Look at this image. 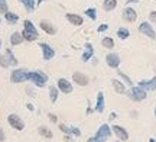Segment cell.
<instances>
[{"label": "cell", "instance_id": "1", "mask_svg": "<svg viewBox=\"0 0 156 142\" xmlns=\"http://www.w3.org/2000/svg\"><path fill=\"white\" fill-rule=\"evenodd\" d=\"M23 32H22V36H23V39H26L29 41V42H32V41H36L38 39V31H36V28L34 26V23L30 22V20H25L23 22Z\"/></svg>", "mask_w": 156, "mask_h": 142}, {"label": "cell", "instance_id": "2", "mask_svg": "<svg viewBox=\"0 0 156 142\" xmlns=\"http://www.w3.org/2000/svg\"><path fill=\"white\" fill-rule=\"evenodd\" d=\"M28 80L38 87H44L48 81V77H46V74L41 73V71H30V73L28 71Z\"/></svg>", "mask_w": 156, "mask_h": 142}, {"label": "cell", "instance_id": "3", "mask_svg": "<svg viewBox=\"0 0 156 142\" xmlns=\"http://www.w3.org/2000/svg\"><path fill=\"white\" fill-rule=\"evenodd\" d=\"M10 81L12 83H23V81H28V71L25 68L13 70V73H12V75H10Z\"/></svg>", "mask_w": 156, "mask_h": 142}, {"label": "cell", "instance_id": "4", "mask_svg": "<svg viewBox=\"0 0 156 142\" xmlns=\"http://www.w3.org/2000/svg\"><path fill=\"white\" fill-rule=\"evenodd\" d=\"M129 96H130V99L134 100V102H142V100H145L146 99L147 93H146V90H143L140 86H137V87H133V89L130 90Z\"/></svg>", "mask_w": 156, "mask_h": 142}, {"label": "cell", "instance_id": "5", "mask_svg": "<svg viewBox=\"0 0 156 142\" xmlns=\"http://www.w3.org/2000/svg\"><path fill=\"white\" fill-rule=\"evenodd\" d=\"M110 137H112V129H110V126L107 125V123L101 125L100 129H98V131H97V133H95V138H97L100 142L107 141Z\"/></svg>", "mask_w": 156, "mask_h": 142}, {"label": "cell", "instance_id": "6", "mask_svg": "<svg viewBox=\"0 0 156 142\" xmlns=\"http://www.w3.org/2000/svg\"><path fill=\"white\" fill-rule=\"evenodd\" d=\"M7 122H9V125H10L12 128H15L16 131H23V129H25V123H23V120L15 113H12V115L7 116Z\"/></svg>", "mask_w": 156, "mask_h": 142}, {"label": "cell", "instance_id": "7", "mask_svg": "<svg viewBox=\"0 0 156 142\" xmlns=\"http://www.w3.org/2000/svg\"><path fill=\"white\" fill-rule=\"evenodd\" d=\"M139 32L146 35V36H149V38H152V39H156V34H155V31H153V28L151 26V23H147V22L140 23Z\"/></svg>", "mask_w": 156, "mask_h": 142}, {"label": "cell", "instance_id": "8", "mask_svg": "<svg viewBox=\"0 0 156 142\" xmlns=\"http://www.w3.org/2000/svg\"><path fill=\"white\" fill-rule=\"evenodd\" d=\"M39 26H41V29H42L44 32H46L48 35H55L56 34L55 26H54L49 20H46V19H42V20L39 22Z\"/></svg>", "mask_w": 156, "mask_h": 142}, {"label": "cell", "instance_id": "9", "mask_svg": "<svg viewBox=\"0 0 156 142\" xmlns=\"http://www.w3.org/2000/svg\"><path fill=\"white\" fill-rule=\"evenodd\" d=\"M58 89H59L62 93H65V94L73 93V84H71L67 78H59L58 80Z\"/></svg>", "mask_w": 156, "mask_h": 142}, {"label": "cell", "instance_id": "10", "mask_svg": "<svg viewBox=\"0 0 156 142\" xmlns=\"http://www.w3.org/2000/svg\"><path fill=\"white\" fill-rule=\"evenodd\" d=\"M106 63H107L108 67H112V68H117V67L120 65V57H119L117 54H107Z\"/></svg>", "mask_w": 156, "mask_h": 142}, {"label": "cell", "instance_id": "11", "mask_svg": "<svg viewBox=\"0 0 156 142\" xmlns=\"http://www.w3.org/2000/svg\"><path fill=\"white\" fill-rule=\"evenodd\" d=\"M123 19L127 20V22H134V20L137 19V13H136V10L132 9V7H126V9L123 10Z\"/></svg>", "mask_w": 156, "mask_h": 142}, {"label": "cell", "instance_id": "12", "mask_svg": "<svg viewBox=\"0 0 156 142\" xmlns=\"http://www.w3.org/2000/svg\"><path fill=\"white\" fill-rule=\"evenodd\" d=\"M73 80L77 83L78 86H87L90 83V78L83 73H74L73 74Z\"/></svg>", "mask_w": 156, "mask_h": 142}, {"label": "cell", "instance_id": "13", "mask_svg": "<svg viewBox=\"0 0 156 142\" xmlns=\"http://www.w3.org/2000/svg\"><path fill=\"white\" fill-rule=\"evenodd\" d=\"M112 128L119 139H122V141H127L129 139V133L124 128H122V126H119V125H114V126H112Z\"/></svg>", "mask_w": 156, "mask_h": 142}, {"label": "cell", "instance_id": "14", "mask_svg": "<svg viewBox=\"0 0 156 142\" xmlns=\"http://www.w3.org/2000/svg\"><path fill=\"white\" fill-rule=\"evenodd\" d=\"M39 46L42 48V52H44V60L49 61V60H52V58H54V55H55V51H54V48H51L48 44H41Z\"/></svg>", "mask_w": 156, "mask_h": 142}, {"label": "cell", "instance_id": "15", "mask_svg": "<svg viewBox=\"0 0 156 142\" xmlns=\"http://www.w3.org/2000/svg\"><path fill=\"white\" fill-rule=\"evenodd\" d=\"M67 20L69 23H73V25H75V26H81L84 23V19L80 15H75V13H68L67 15Z\"/></svg>", "mask_w": 156, "mask_h": 142}, {"label": "cell", "instance_id": "16", "mask_svg": "<svg viewBox=\"0 0 156 142\" xmlns=\"http://www.w3.org/2000/svg\"><path fill=\"white\" fill-rule=\"evenodd\" d=\"M139 86L143 89V90H146V91L156 90V77H153L151 81H139Z\"/></svg>", "mask_w": 156, "mask_h": 142}, {"label": "cell", "instance_id": "17", "mask_svg": "<svg viewBox=\"0 0 156 142\" xmlns=\"http://www.w3.org/2000/svg\"><path fill=\"white\" fill-rule=\"evenodd\" d=\"M95 112L98 113H103L104 112V94L103 93H98L97 94V104H95Z\"/></svg>", "mask_w": 156, "mask_h": 142}, {"label": "cell", "instance_id": "18", "mask_svg": "<svg viewBox=\"0 0 156 142\" xmlns=\"http://www.w3.org/2000/svg\"><path fill=\"white\" fill-rule=\"evenodd\" d=\"M112 84H113V87H114V90H116L117 94H123V93H126V87H124V84H123L122 81L113 78L112 80Z\"/></svg>", "mask_w": 156, "mask_h": 142}, {"label": "cell", "instance_id": "19", "mask_svg": "<svg viewBox=\"0 0 156 142\" xmlns=\"http://www.w3.org/2000/svg\"><path fill=\"white\" fill-rule=\"evenodd\" d=\"M93 54H94V48H93V45H91V44H87V45H85V52H84V55H83L84 63L90 61L91 57H93Z\"/></svg>", "mask_w": 156, "mask_h": 142}, {"label": "cell", "instance_id": "20", "mask_svg": "<svg viewBox=\"0 0 156 142\" xmlns=\"http://www.w3.org/2000/svg\"><path fill=\"white\" fill-rule=\"evenodd\" d=\"M23 41V36L22 34H19V32H13L10 35V44L12 45H19V44H22Z\"/></svg>", "mask_w": 156, "mask_h": 142}, {"label": "cell", "instance_id": "21", "mask_svg": "<svg viewBox=\"0 0 156 142\" xmlns=\"http://www.w3.org/2000/svg\"><path fill=\"white\" fill-rule=\"evenodd\" d=\"M19 2H20V3L25 6V9H26L29 13H32V12L35 10V6H36L35 0H19Z\"/></svg>", "mask_w": 156, "mask_h": 142}, {"label": "cell", "instance_id": "22", "mask_svg": "<svg viewBox=\"0 0 156 142\" xmlns=\"http://www.w3.org/2000/svg\"><path fill=\"white\" fill-rule=\"evenodd\" d=\"M5 19L7 20V23H12V25H15V23L19 20V16H17L16 13H12V12H6V13H5Z\"/></svg>", "mask_w": 156, "mask_h": 142}, {"label": "cell", "instance_id": "23", "mask_svg": "<svg viewBox=\"0 0 156 142\" xmlns=\"http://www.w3.org/2000/svg\"><path fill=\"white\" fill-rule=\"evenodd\" d=\"M6 58H7V63H9V65H17V60L15 58V55H13V52L10 51V49H6Z\"/></svg>", "mask_w": 156, "mask_h": 142}, {"label": "cell", "instance_id": "24", "mask_svg": "<svg viewBox=\"0 0 156 142\" xmlns=\"http://www.w3.org/2000/svg\"><path fill=\"white\" fill-rule=\"evenodd\" d=\"M104 9H106L107 12H112L116 9L117 6V0H104Z\"/></svg>", "mask_w": 156, "mask_h": 142}, {"label": "cell", "instance_id": "25", "mask_svg": "<svg viewBox=\"0 0 156 142\" xmlns=\"http://www.w3.org/2000/svg\"><path fill=\"white\" fill-rule=\"evenodd\" d=\"M101 45L104 46V48H107V49H112L113 46H114V41L110 36H106V38H103V41H101Z\"/></svg>", "mask_w": 156, "mask_h": 142}, {"label": "cell", "instance_id": "26", "mask_svg": "<svg viewBox=\"0 0 156 142\" xmlns=\"http://www.w3.org/2000/svg\"><path fill=\"white\" fill-rule=\"evenodd\" d=\"M38 132L41 133V135H42V137L46 138V139H51V138H52V132H51L49 129L46 128V126H39V128H38Z\"/></svg>", "mask_w": 156, "mask_h": 142}, {"label": "cell", "instance_id": "27", "mask_svg": "<svg viewBox=\"0 0 156 142\" xmlns=\"http://www.w3.org/2000/svg\"><path fill=\"white\" fill-rule=\"evenodd\" d=\"M129 35H130V31L127 28H120L117 31V36L120 38V39H127Z\"/></svg>", "mask_w": 156, "mask_h": 142}, {"label": "cell", "instance_id": "28", "mask_svg": "<svg viewBox=\"0 0 156 142\" xmlns=\"http://www.w3.org/2000/svg\"><path fill=\"white\" fill-rule=\"evenodd\" d=\"M49 99L52 103L56 102V99H58V89L54 87V86H51L49 87Z\"/></svg>", "mask_w": 156, "mask_h": 142}, {"label": "cell", "instance_id": "29", "mask_svg": "<svg viewBox=\"0 0 156 142\" xmlns=\"http://www.w3.org/2000/svg\"><path fill=\"white\" fill-rule=\"evenodd\" d=\"M85 15L90 17V19H93V20H95V17H97V13H95V9H93V7H90V9H87L85 10Z\"/></svg>", "mask_w": 156, "mask_h": 142}, {"label": "cell", "instance_id": "30", "mask_svg": "<svg viewBox=\"0 0 156 142\" xmlns=\"http://www.w3.org/2000/svg\"><path fill=\"white\" fill-rule=\"evenodd\" d=\"M0 67H3V68H7V67H9V63H7L6 55H0Z\"/></svg>", "mask_w": 156, "mask_h": 142}, {"label": "cell", "instance_id": "31", "mask_svg": "<svg viewBox=\"0 0 156 142\" xmlns=\"http://www.w3.org/2000/svg\"><path fill=\"white\" fill-rule=\"evenodd\" d=\"M0 12H2V13L9 12L7 10V2H6V0H0Z\"/></svg>", "mask_w": 156, "mask_h": 142}, {"label": "cell", "instance_id": "32", "mask_svg": "<svg viewBox=\"0 0 156 142\" xmlns=\"http://www.w3.org/2000/svg\"><path fill=\"white\" fill-rule=\"evenodd\" d=\"M119 75H120V77H122V78L124 80V81H126V83H127L129 86H132V84H133V81H132V80L129 78V77L126 75V74H123V71H119Z\"/></svg>", "mask_w": 156, "mask_h": 142}, {"label": "cell", "instance_id": "33", "mask_svg": "<svg viewBox=\"0 0 156 142\" xmlns=\"http://www.w3.org/2000/svg\"><path fill=\"white\" fill-rule=\"evenodd\" d=\"M69 131H71V135H75V137H80L81 135V131L78 129V128H69Z\"/></svg>", "mask_w": 156, "mask_h": 142}, {"label": "cell", "instance_id": "34", "mask_svg": "<svg viewBox=\"0 0 156 142\" xmlns=\"http://www.w3.org/2000/svg\"><path fill=\"white\" fill-rule=\"evenodd\" d=\"M59 129H61L62 132H65L67 135H71V131H69V128H68V126H65V125H59Z\"/></svg>", "mask_w": 156, "mask_h": 142}, {"label": "cell", "instance_id": "35", "mask_svg": "<svg viewBox=\"0 0 156 142\" xmlns=\"http://www.w3.org/2000/svg\"><path fill=\"white\" fill-rule=\"evenodd\" d=\"M149 19H151V22L156 23V12H151V15H149Z\"/></svg>", "mask_w": 156, "mask_h": 142}, {"label": "cell", "instance_id": "36", "mask_svg": "<svg viewBox=\"0 0 156 142\" xmlns=\"http://www.w3.org/2000/svg\"><path fill=\"white\" fill-rule=\"evenodd\" d=\"M107 28H108L107 25H100L98 26V32H104V31H107Z\"/></svg>", "mask_w": 156, "mask_h": 142}, {"label": "cell", "instance_id": "37", "mask_svg": "<svg viewBox=\"0 0 156 142\" xmlns=\"http://www.w3.org/2000/svg\"><path fill=\"white\" fill-rule=\"evenodd\" d=\"M5 141V132L2 131V128H0V142Z\"/></svg>", "mask_w": 156, "mask_h": 142}, {"label": "cell", "instance_id": "38", "mask_svg": "<svg viewBox=\"0 0 156 142\" xmlns=\"http://www.w3.org/2000/svg\"><path fill=\"white\" fill-rule=\"evenodd\" d=\"M87 142H100V141L94 137V138H88V139H87Z\"/></svg>", "mask_w": 156, "mask_h": 142}, {"label": "cell", "instance_id": "39", "mask_svg": "<svg viewBox=\"0 0 156 142\" xmlns=\"http://www.w3.org/2000/svg\"><path fill=\"white\" fill-rule=\"evenodd\" d=\"M49 119L52 120V122H56V116H55V115H52V113H51V115H49Z\"/></svg>", "mask_w": 156, "mask_h": 142}, {"label": "cell", "instance_id": "40", "mask_svg": "<svg viewBox=\"0 0 156 142\" xmlns=\"http://www.w3.org/2000/svg\"><path fill=\"white\" fill-rule=\"evenodd\" d=\"M116 116H117V115H116V113H112V115H110V120H113V119H116Z\"/></svg>", "mask_w": 156, "mask_h": 142}, {"label": "cell", "instance_id": "41", "mask_svg": "<svg viewBox=\"0 0 156 142\" xmlns=\"http://www.w3.org/2000/svg\"><path fill=\"white\" fill-rule=\"evenodd\" d=\"M139 0H127V3H137Z\"/></svg>", "mask_w": 156, "mask_h": 142}, {"label": "cell", "instance_id": "42", "mask_svg": "<svg viewBox=\"0 0 156 142\" xmlns=\"http://www.w3.org/2000/svg\"><path fill=\"white\" fill-rule=\"evenodd\" d=\"M42 2H44V0H38V6H39V5H42Z\"/></svg>", "mask_w": 156, "mask_h": 142}, {"label": "cell", "instance_id": "43", "mask_svg": "<svg viewBox=\"0 0 156 142\" xmlns=\"http://www.w3.org/2000/svg\"><path fill=\"white\" fill-rule=\"evenodd\" d=\"M149 142H156V141H155V139H152V138H151V139H149Z\"/></svg>", "mask_w": 156, "mask_h": 142}, {"label": "cell", "instance_id": "44", "mask_svg": "<svg viewBox=\"0 0 156 142\" xmlns=\"http://www.w3.org/2000/svg\"><path fill=\"white\" fill-rule=\"evenodd\" d=\"M155 118H156V109H155Z\"/></svg>", "mask_w": 156, "mask_h": 142}, {"label": "cell", "instance_id": "45", "mask_svg": "<svg viewBox=\"0 0 156 142\" xmlns=\"http://www.w3.org/2000/svg\"><path fill=\"white\" fill-rule=\"evenodd\" d=\"M0 46H2V39H0Z\"/></svg>", "mask_w": 156, "mask_h": 142}, {"label": "cell", "instance_id": "46", "mask_svg": "<svg viewBox=\"0 0 156 142\" xmlns=\"http://www.w3.org/2000/svg\"><path fill=\"white\" fill-rule=\"evenodd\" d=\"M0 22H2V19H0Z\"/></svg>", "mask_w": 156, "mask_h": 142}]
</instances>
